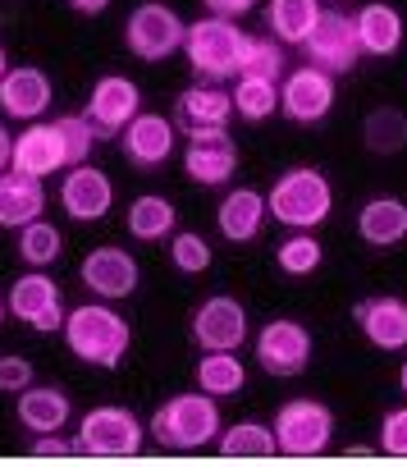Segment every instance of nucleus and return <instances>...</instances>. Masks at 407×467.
<instances>
[{
  "instance_id": "f257e3e1",
  "label": "nucleus",
  "mask_w": 407,
  "mask_h": 467,
  "mask_svg": "<svg viewBox=\"0 0 407 467\" xmlns=\"http://www.w3.org/2000/svg\"><path fill=\"white\" fill-rule=\"evenodd\" d=\"M151 440L160 449H174V453H192L201 444H211L220 435V403L216 394L207 389H188V394H174L156 408L151 417Z\"/></svg>"
},
{
  "instance_id": "f03ea898",
  "label": "nucleus",
  "mask_w": 407,
  "mask_h": 467,
  "mask_svg": "<svg viewBox=\"0 0 407 467\" xmlns=\"http://www.w3.org/2000/svg\"><path fill=\"white\" fill-rule=\"evenodd\" d=\"M65 344H69V353H74L78 362L110 371V367L124 362V353H128V344H133V330H128V321H124L115 307H106V303H83V307H74V312L65 317Z\"/></svg>"
},
{
  "instance_id": "7ed1b4c3",
  "label": "nucleus",
  "mask_w": 407,
  "mask_h": 467,
  "mask_svg": "<svg viewBox=\"0 0 407 467\" xmlns=\"http://www.w3.org/2000/svg\"><path fill=\"white\" fill-rule=\"evenodd\" d=\"M266 206L289 229H321L334 211V188L316 165H293L275 179V188L266 192Z\"/></svg>"
},
{
  "instance_id": "20e7f679",
  "label": "nucleus",
  "mask_w": 407,
  "mask_h": 467,
  "mask_svg": "<svg viewBox=\"0 0 407 467\" xmlns=\"http://www.w3.org/2000/svg\"><path fill=\"white\" fill-rule=\"evenodd\" d=\"M243 42L248 33L234 24V19H220V15H207L188 24V37H183V56L192 65V74L201 83H225L239 74L243 65Z\"/></svg>"
},
{
  "instance_id": "39448f33",
  "label": "nucleus",
  "mask_w": 407,
  "mask_h": 467,
  "mask_svg": "<svg viewBox=\"0 0 407 467\" xmlns=\"http://www.w3.org/2000/svg\"><path fill=\"white\" fill-rule=\"evenodd\" d=\"M74 440H78V453H87V458H133V453H142L147 431H142V421L128 408L101 403V408H92L78 421Z\"/></svg>"
},
{
  "instance_id": "423d86ee",
  "label": "nucleus",
  "mask_w": 407,
  "mask_h": 467,
  "mask_svg": "<svg viewBox=\"0 0 407 467\" xmlns=\"http://www.w3.org/2000/svg\"><path fill=\"white\" fill-rule=\"evenodd\" d=\"M183 37H188V24L165 5V0H142L124 24V47L147 65L169 60L174 51H183Z\"/></svg>"
},
{
  "instance_id": "0eeeda50",
  "label": "nucleus",
  "mask_w": 407,
  "mask_h": 467,
  "mask_svg": "<svg viewBox=\"0 0 407 467\" xmlns=\"http://www.w3.org/2000/svg\"><path fill=\"white\" fill-rule=\"evenodd\" d=\"M275 440L289 458H316L334 440V412L316 399H289L275 417Z\"/></svg>"
},
{
  "instance_id": "6e6552de",
  "label": "nucleus",
  "mask_w": 407,
  "mask_h": 467,
  "mask_svg": "<svg viewBox=\"0 0 407 467\" xmlns=\"http://www.w3.org/2000/svg\"><path fill=\"white\" fill-rule=\"evenodd\" d=\"M5 303H10V317H19L24 326H33L37 335H56V330H65V298H60V285L46 275V271H28V275H19L15 285H10V294H5Z\"/></svg>"
},
{
  "instance_id": "1a4fd4ad",
  "label": "nucleus",
  "mask_w": 407,
  "mask_h": 467,
  "mask_svg": "<svg viewBox=\"0 0 407 467\" xmlns=\"http://www.w3.org/2000/svg\"><path fill=\"white\" fill-rule=\"evenodd\" d=\"M248 330H252L248 307L229 294H216L192 312V344L201 353H234L248 339Z\"/></svg>"
},
{
  "instance_id": "9d476101",
  "label": "nucleus",
  "mask_w": 407,
  "mask_h": 467,
  "mask_svg": "<svg viewBox=\"0 0 407 467\" xmlns=\"http://www.w3.org/2000/svg\"><path fill=\"white\" fill-rule=\"evenodd\" d=\"M302 51H307V65L325 69V74H348L357 60H361V42H357V28L348 15L339 10H321L316 28L302 37Z\"/></svg>"
},
{
  "instance_id": "9b49d317",
  "label": "nucleus",
  "mask_w": 407,
  "mask_h": 467,
  "mask_svg": "<svg viewBox=\"0 0 407 467\" xmlns=\"http://www.w3.org/2000/svg\"><path fill=\"white\" fill-rule=\"evenodd\" d=\"M239 170V147H234V133L229 129H201V133H188V147H183V174L201 188H225Z\"/></svg>"
},
{
  "instance_id": "f8f14e48",
  "label": "nucleus",
  "mask_w": 407,
  "mask_h": 467,
  "mask_svg": "<svg viewBox=\"0 0 407 467\" xmlns=\"http://www.w3.org/2000/svg\"><path fill=\"white\" fill-rule=\"evenodd\" d=\"M142 110V92L133 78L124 74H106L97 78V88L87 92V106H83V119L97 129V138H119L124 124Z\"/></svg>"
},
{
  "instance_id": "ddd939ff",
  "label": "nucleus",
  "mask_w": 407,
  "mask_h": 467,
  "mask_svg": "<svg viewBox=\"0 0 407 467\" xmlns=\"http://www.w3.org/2000/svg\"><path fill=\"white\" fill-rule=\"evenodd\" d=\"M257 362L270 376H298L311 362V335L293 317H275L257 330Z\"/></svg>"
},
{
  "instance_id": "4468645a",
  "label": "nucleus",
  "mask_w": 407,
  "mask_h": 467,
  "mask_svg": "<svg viewBox=\"0 0 407 467\" xmlns=\"http://www.w3.org/2000/svg\"><path fill=\"white\" fill-rule=\"evenodd\" d=\"M280 110H284L293 124H321V119L334 110V74H325V69H316V65H302V69L284 74Z\"/></svg>"
},
{
  "instance_id": "2eb2a0df",
  "label": "nucleus",
  "mask_w": 407,
  "mask_h": 467,
  "mask_svg": "<svg viewBox=\"0 0 407 467\" xmlns=\"http://www.w3.org/2000/svg\"><path fill=\"white\" fill-rule=\"evenodd\" d=\"M174 147H178V129H174V119H165V115H156V110H137V115L124 124V133H119V151H124V161L137 165V170L165 165Z\"/></svg>"
},
{
  "instance_id": "dca6fc26",
  "label": "nucleus",
  "mask_w": 407,
  "mask_h": 467,
  "mask_svg": "<svg viewBox=\"0 0 407 467\" xmlns=\"http://www.w3.org/2000/svg\"><path fill=\"white\" fill-rule=\"evenodd\" d=\"M78 280H83L87 294H97V298H106V303H119V298H133L142 271H137V262H133L124 248L106 244V248H92V253L83 257Z\"/></svg>"
},
{
  "instance_id": "f3484780",
  "label": "nucleus",
  "mask_w": 407,
  "mask_h": 467,
  "mask_svg": "<svg viewBox=\"0 0 407 467\" xmlns=\"http://www.w3.org/2000/svg\"><path fill=\"white\" fill-rule=\"evenodd\" d=\"M60 206H65L69 220H83V224L101 220V215L115 206V183H110V174L97 170V165H87V161L74 165V170L65 174V183H60Z\"/></svg>"
},
{
  "instance_id": "a211bd4d",
  "label": "nucleus",
  "mask_w": 407,
  "mask_h": 467,
  "mask_svg": "<svg viewBox=\"0 0 407 467\" xmlns=\"http://www.w3.org/2000/svg\"><path fill=\"white\" fill-rule=\"evenodd\" d=\"M352 317H357V330L366 335L371 348H380V353L407 348V303H402V298H393V294L361 298V303L352 307Z\"/></svg>"
},
{
  "instance_id": "6ab92c4d",
  "label": "nucleus",
  "mask_w": 407,
  "mask_h": 467,
  "mask_svg": "<svg viewBox=\"0 0 407 467\" xmlns=\"http://www.w3.org/2000/svg\"><path fill=\"white\" fill-rule=\"evenodd\" d=\"M229 119H234V97L216 83H197V88L178 92V101H174V129H183V133L229 129Z\"/></svg>"
},
{
  "instance_id": "aec40b11",
  "label": "nucleus",
  "mask_w": 407,
  "mask_h": 467,
  "mask_svg": "<svg viewBox=\"0 0 407 467\" xmlns=\"http://www.w3.org/2000/svg\"><path fill=\"white\" fill-rule=\"evenodd\" d=\"M51 78L37 65H19L0 78V110L10 119H42L51 110Z\"/></svg>"
},
{
  "instance_id": "412c9836",
  "label": "nucleus",
  "mask_w": 407,
  "mask_h": 467,
  "mask_svg": "<svg viewBox=\"0 0 407 467\" xmlns=\"http://www.w3.org/2000/svg\"><path fill=\"white\" fill-rule=\"evenodd\" d=\"M266 220H270V206H266V192H257V188H234L216 206V224L229 244H252L266 229Z\"/></svg>"
},
{
  "instance_id": "4be33fe9",
  "label": "nucleus",
  "mask_w": 407,
  "mask_h": 467,
  "mask_svg": "<svg viewBox=\"0 0 407 467\" xmlns=\"http://www.w3.org/2000/svg\"><path fill=\"white\" fill-rule=\"evenodd\" d=\"M46 211V188L33 174L19 170H0V229H24L42 220Z\"/></svg>"
},
{
  "instance_id": "5701e85b",
  "label": "nucleus",
  "mask_w": 407,
  "mask_h": 467,
  "mask_svg": "<svg viewBox=\"0 0 407 467\" xmlns=\"http://www.w3.org/2000/svg\"><path fill=\"white\" fill-rule=\"evenodd\" d=\"M15 417H19L24 431L46 435V431H65V421L74 417V403H69V394H65L60 385H37V380H33V385L19 394Z\"/></svg>"
},
{
  "instance_id": "b1692460",
  "label": "nucleus",
  "mask_w": 407,
  "mask_h": 467,
  "mask_svg": "<svg viewBox=\"0 0 407 467\" xmlns=\"http://www.w3.org/2000/svg\"><path fill=\"white\" fill-rule=\"evenodd\" d=\"M10 170H19V174H33V179H46V174L65 170V151H60L56 124H37V119H33V129H24V133L15 138Z\"/></svg>"
},
{
  "instance_id": "393cba45",
  "label": "nucleus",
  "mask_w": 407,
  "mask_h": 467,
  "mask_svg": "<svg viewBox=\"0 0 407 467\" xmlns=\"http://www.w3.org/2000/svg\"><path fill=\"white\" fill-rule=\"evenodd\" d=\"M357 28V42H361V56H393L402 47V15L384 0H371V5L357 10L352 19Z\"/></svg>"
},
{
  "instance_id": "a878e982",
  "label": "nucleus",
  "mask_w": 407,
  "mask_h": 467,
  "mask_svg": "<svg viewBox=\"0 0 407 467\" xmlns=\"http://www.w3.org/2000/svg\"><path fill=\"white\" fill-rule=\"evenodd\" d=\"M357 234L371 248H393L407 239V206L398 197H371L357 211Z\"/></svg>"
},
{
  "instance_id": "bb28decb",
  "label": "nucleus",
  "mask_w": 407,
  "mask_h": 467,
  "mask_svg": "<svg viewBox=\"0 0 407 467\" xmlns=\"http://www.w3.org/2000/svg\"><path fill=\"white\" fill-rule=\"evenodd\" d=\"M174 224H178V211H174V202L160 197V192L133 197V206H128V215H124V229L133 234L137 244H160V239H169Z\"/></svg>"
},
{
  "instance_id": "cd10ccee",
  "label": "nucleus",
  "mask_w": 407,
  "mask_h": 467,
  "mask_svg": "<svg viewBox=\"0 0 407 467\" xmlns=\"http://www.w3.org/2000/svg\"><path fill=\"white\" fill-rule=\"evenodd\" d=\"M216 449L220 458H275L280 440H275V426L266 421H239V426H220Z\"/></svg>"
},
{
  "instance_id": "c85d7f7f",
  "label": "nucleus",
  "mask_w": 407,
  "mask_h": 467,
  "mask_svg": "<svg viewBox=\"0 0 407 467\" xmlns=\"http://www.w3.org/2000/svg\"><path fill=\"white\" fill-rule=\"evenodd\" d=\"M361 147L371 156H398L407 147V115L398 106H375L361 119Z\"/></svg>"
},
{
  "instance_id": "c756f323",
  "label": "nucleus",
  "mask_w": 407,
  "mask_h": 467,
  "mask_svg": "<svg viewBox=\"0 0 407 467\" xmlns=\"http://www.w3.org/2000/svg\"><path fill=\"white\" fill-rule=\"evenodd\" d=\"M321 19V0H270L266 5V24L280 42H293L302 47V37L316 28Z\"/></svg>"
},
{
  "instance_id": "7c9ffc66",
  "label": "nucleus",
  "mask_w": 407,
  "mask_h": 467,
  "mask_svg": "<svg viewBox=\"0 0 407 467\" xmlns=\"http://www.w3.org/2000/svg\"><path fill=\"white\" fill-rule=\"evenodd\" d=\"M248 385V367L234 353H201L197 362V389H207L216 399H229Z\"/></svg>"
},
{
  "instance_id": "2f4dec72",
  "label": "nucleus",
  "mask_w": 407,
  "mask_h": 467,
  "mask_svg": "<svg viewBox=\"0 0 407 467\" xmlns=\"http://www.w3.org/2000/svg\"><path fill=\"white\" fill-rule=\"evenodd\" d=\"M229 97H234V115H243L248 124H261V119H270L280 110L275 78H248V74H239V83H234Z\"/></svg>"
},
{
  "instance_id": "473e14b6",
  "label": "nucleus",
  "mask_w": 407,
  "mask_h": 467,
  "mask_svg": "<svg viewBox=\"0 0 407 467\" xmlns=\"http://www.w3.org/2000/svg\"><path fill=\"white\" fill-rule=\"evenodd\" d=\"M65 253V239H60V229L51 220H33L19 229V257L33 266V271H46L51 262H60Z\"/></svg>"
},
{
  "instance_id": "72a5a7b5",
  "label": "nucleus",
  "mask_w": 407,
  "mask_h": 467,
  "mask_svg": "<svg viewBox=\"0 0 407 467\" xmlns=\"http://www.w3.org/2000/svg\"><path fill=\"white\" fill-rule=\"evenodd\" d=\"M321 262H325V248H321L316 234H307V229H298L293 239H284V244H280V253H275V266H280L284 275H293V280L311 275Z\"/></svg>"
},
{
  "instance_id": "f704fd0d",
  "label": "nucleus",
  "mask_w": 407,
  "mask_h": 467,
  "mask_svg": "<svg viewBox=\"0 0 407 467\" xmlns=\"http://www.w3.org/2000/svg\"><path fill=\"white\" fill-rule=\"evenodd\" d=\"M239 74H248V78H280V74H284V42H275V37H252V33H248Z\"/></svg>"
},
{
  "instance_id": "c9c22d12",
  "label": "nucleus",
  "mask_w": 407,
  "mask_h": 467,
  "mask_svg": "<svg viewBox=\"0 0 407 467\" xmlns=\"http://www.w3.org/2000/svg\"><path fill=\"white\" fill-rule=\"evenodd\" d=\"M169 262H174V271H183V275H201V271H211L216 253H211V244L201 239V234L183 229V234H174V239H169Z\"/></svg>"
},
{
  "instance_id": "e433bc0d",
  "label": "nucleus",
  "mask_w": 407,
  "mask_h": 467,
  "mask_svg": "<svg viewBox=\"0 0 407 467\" xmlns=\"http://www.w3.org/2000/svg\"><path fill=\"white\" fill-rule=\"evenodd\" d=\"M56 138H60L65 165L74 170V165L87 161V151H92V142H97V129H92L83 115H65V119H56Z\"/></svg>"
},
{
  "instance_id": "4c0bfd02",
  "label": "nucleus",
  "mask_w": 407,
  "mask_h": 467,
  "mask_svg": "<svg viewBox=\"0 0 407 467\" xmlns=\"http://www.w3.org/2000/svg\"><path fill=\"white\" fill-rule=\"evenodd\" d=\"M380 453L407 458V408L384 412V421H380Z\"/></svg>"
},
{
  "instance_id": "58836bf2",
  "label": "nucleus",
  "mask_w": 407,
  "mask_h": 467,
  "mask_svg": "<svg viewBox=\"0 0 407 467\" xmlns=\"http://www.w3.org/2000/svg\"><path fill=\"white\" fill-rule=\"evenodd\" d=\"M33 376H37V367L24 353H5V358H0V389H5V394H24L33 385Z\"/></svg>"
},
{
  "instance_id": "ea45409f",
  "label": "nucleus",
  "mask_w": 407,
  "mask_h": 467,
  "mask_svg": "<svg viewBox=\"0 0 407 467\" xmlns=\"http://www.w3.org/2000/svg\"><path fill=\"white\" fill-rule=\"evenodd\" d=\"M78 453V440H65L60 431H46L33 440V458H74Z\"/></svg>"
},
{
  "instance_id": "a19ab883",
  "label": "nucleus",
  "mask_w": 407,
  "mask_h": 467,
  "mask_svg": "<svg viewBox=\"0 0 407 467\" xmlns=\"http://www.w3.org/2000/svg\"><path fill=\"white\" fill-rule=\"evenodd\" d=\"M201 5H207L211 15H220V19H243L257 0H201Z\"/></svg>"
},
{
  "instance_id": "79ce46f5",
  "label": "nucleus",
  "mask_w": 407,
  "mask_h": 467,
  "mask_svg": "<svg viewBox=\"0 0 407 467\" xmlns=\"http://www.w3.org/2000/svg\"><path fill=\"white\" fill-rule=\"evenodd\" d=\"M69 10H74V15H106L110 0H69Z\"/></svg>"
},
{
  "instance_id": "37998d69",
  "label": "nucleus",
  "mask_w": 407,
  "mask_h": 467,
  "mask_svg": "<svg viewBox=\"0 0 407 467\" xmlns=\"http://www.w3.org/2000/svg\"><path fill=\"white\" fill-rule=\"evenodd\" d=\"M10 156H15V138L5 133V124H0V170H10Z\"/></svg>"
},
{
  "instance_id": "c03bdc74",
  "label": "nucleus",
  "mask_w": 407,
  "mask_h": 467,
  "mask_svg": "<svg viewBox=\"0 0 407 467\" xmlns=\"http://www.w3.org/2000/svg\"><path fill=\"white\" fill-rule=\"evenodd\" d=\"M398 389H402V399H407V362L398 367Z\"/></svg>"
},
{
  "instance_id": "a18cd8bd",
  "label": "nucleus",
  "mask_w": 407,
  "mask_h": 467,
  "mask_svg": "<svg viewBox=\"0 0 407 467\" xmlns=\"http://www.w3.org/2000/svg\"><path fill=\"white\" fill-rule=\"evenodd\" d=\"M10 74V56H5V47H0V78Z\"/></svg>"
},
{
  "instance_id": "49530a36",
  "label": "nucleus",
  "mask_w": 407,
  "mask_h": 467,
  "mask_svg": "<svg viewBox=\"0 0 407 467\" xmlns=\"http://www.w3.org/2000/svg\"><path fill=\"white\" fill-rule=\"evenodd\" d=\"M5 317H10V303H5V294H0V326H5Z\"/></svg>"
}]
</instances>
